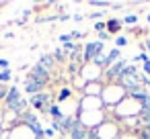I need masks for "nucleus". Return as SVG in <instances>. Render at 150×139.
I'll return each mask as SVG.
<instances>
[{"label":"nucleus","mask_w":150,"mask_h":139,"mask_svg":"<svg viewBox=\"0 0 150 139\" xmlns=\"http://www.w3.org/2000/svg\"><path fill=\"white\" fill-rule=\"evenodd\" d=\"M6 104H8V108H11V110H15V112H21V110L27 106V102L21 98V92L17 90V86H15V88H11V90L6 92Z\"/></svg>","instance_id":"nucleus-1"},{"label":"nucleus","mask_w":150,"mask_h":139,"mask_svg":"<svg viewBox=\"0 0 150 139\" xmlns=\"http://www.w3.org/2000/svg\"><path fill=\"white\" fill-rule=\"evenodd\" d=\"M103 49H105L103 41H91V43L84 47V61H93L97 55L103 53Z\"/></svg>","instance_id":"nucleus-2"},{"label":"nucleus","mask_w":150,"mask_h":139,"mask_svg":"<svg viewBox=\"0 0 150 139\" xmlns=\"http://www.w3.org/2000/svg\"><path fill=\"white\" fill-rule=\"evenodd\" d=\"M29 80H33V82H39V84H43V86H45V82L50 80V70L41 68L39 64H37V66H33V70H31V76H29Z\"/></svg>","instance_id":"nucleus-3"},{"label":"nucleus","mask_w":150,"mask_h":139,"mask_svg":"<svg viewBox=\"0 0 150 139\" xmlns=\"http://www.w3.org/2000/svg\"><path fill=\"white\" fill-rule=\"evenodd\" d=\"M70 137L72 139H88V133H86V127L80 119H74V125H72V131H70Z\"/></svg>","instance_id":"nucleus-4"},{"label":"nucleus","mask_w":150,"mask_h":139,"mask_svg":"<svg viewBox=\"0 0 150 139\" xmlns=\"http://www.w3.org/2000/svg\"><path fill=\"white\" fill-rule=\"evenodd\" d=\"M31 104L35 108H41V110H50V96L45 92H39V94L31 96Z\"/></svg>","instance_id":"nucleus-5"},{"label":"nucleus","mask_w":150,"mask_h":139,"mask_svg":"<svg viewBox=\"0 0 150 139\" xmlns=\"http://www.w3.org/2000/svg\"><path fill=\"white\" fill-rule=\"evenodd\" d=\"M123 68H125V59H119V61H115L113 66H109L107 76H109V78H119L121 72H123Z\"/></svg>","instance_id":"nucleus-6"},{"label":"nucleus","mask_w":150,"mask_h":139,"mask_svg":"<svg viewBox=\"0 0 150 139\" xmlns=\"http://www.w3.org/2000/svg\"><path fill=\"white\" fill-rule=\"evenodd\" d=\"M41 88H43V84H39V82H33V80H27L25 92H29L31 96H35V94H39V92H41Z\"/></svg>","instance_id":"nucleus-7"},{"label":"nucleus","mask_w":150,"mask_h":139,"mask_svg":"<svg viewBox=\"0 0 150 139\" xmlns=\"http://www.w3.org/2000/svg\"><path fill=\"white\" fill-rule=\"evenodd\" d=\"M107 29H109L111 33H117V31L121 29V21H115V19L109 21V23H107Z\"/></svg>","instance_id":"nucleus-8"},{"label":"nucleus","mask_w":150,"mask_h":139,"mask_svg":"<svg viewBox=\"0 0 150 139\" xmlns=\"http://www.w3.org/2000/svg\"><path fill=\"white\" fill-rule=\"evenodd\" d=\"M39 66H41V68H45V70H47V68H52V66H54V57H52V55H43V57H41V61H39Z\"/></svg>","instance_id":"nucleus-9"},{"label":"nucleus","mask_w":150,"mask_h":139,"mask_svg":"<svg viewBox=\"0 0 150 139\" xmlns=\"http://www.w3.org/2000/svg\"><path fill=\"white\" fill-rule=\"evenodd\" d=\"M140 112H142V119H144V117H150V98H148V100H146V102L142 104Z\"/></svg>","instance_id":"nucleus-10"},{"label":"nucleus","mask_w":150,"mask_h":139,"mask_svg":"<svg viewBox=\"0 0 150 139\" xmlns=\"http://www.w3.org/2000/svg\"><path fill=\"white\" fill-rule=\"evenodd\" d=\"M11 80V70H2L0 72V82H8Z\"/></svg>","instance_id":"nucleus-11"},{"label":"nucleus","mask_w":150,"mask_h":139,"mask_svg":"<svg viewBox=\"0 0 150 139\" xmlns=\"http://www.w3.org/2000/svg\"><path fill=\"white\" fill-rule=\"evenodd\" d=\"M105 29H107V25H105V23H97V25H95V31H97V33H103Z\"/></svg>","instance_id":"nucleus-12"},{"label":"nucleus","mask_w":150,"mask_h":139,"mask_svg":"<svg viewBox=\"0 0 150 139\" xmlns=\"http://www.w3.org/2000/svg\"><path fill=\"white\" fill-rule=\"evenodd\" d=\"M115 43H117V47H123V45H127V39L125 37H117Z\"/></svg>","instance_id":"nucleus-13"},{"label":"nucleus","mask_w":150,"mask_h":139,"mask_svg":"<svg viewBox=\"0 0 150 139\" xmlns=\"http://www.w3.org/2000/svg\"><path fill=\"white\" fill-rule=\"evenodd\" d=\"M136 21H138V17H136V15H127V17L123 19V23H136Z\"/></svg>","instance_id":"nucleus-14"},{"label":"nucleus","mask_w":150,"mask_h":139,"mask_svg":"<svg viewBox=\"0 0 150 139\" xmlns=\"http://www.w3.org/2000/svg\"><path fill=\"white\" fill-rule=\"evenodd\" d=\"M70 39H72V35H62V37H60V41H62L64 45H66V43H70Z\"/></svg>","instance_id":"nucleus-15"},{"label":"nucleus","mask_w":150,"mask_h":139,"mask_svg":"<svg viewBox=\"0 0 150 139\" xmlns=\"http://www.w3.org/2000/svg\"><path fill=\"white\" fill-rule=\"evenodd\" d=\"M68 96H70V90H68V88H64V90H62V94H60V100H64V98H68Z\"/></svg>","instance_id":"nucleus-16"},{"label":"nucleus","mask_w":150,"mask_h":139,"mask_svg":"<svg viewBox=\"0 0 150 139\" xmlns=\"http://www.w3.org/2000/svg\"><path fill=\"white\" fill-rule=\"evenodd\" d=\"M144 139H150V125L144 127Z\"/></svg>","instance_id":"nucleus-17"},{"label":"nucleus","mask_w":150,"mask_h":139,"mask_svg":"<svg viewBox=\"0 0 150 139\" xmlns=\"http://www.w3.org/2000/svg\"><path fill=\"white\" fill-rule=\"evenodd\" d=\"M54 55H56V57H58V59H60V61H64V51H60V49H58V51H56V53H54Z\"/></svg>","instance_id":"nucleus-18"},{"label":"nucleus","mask_w":150,"mask_h":139,"mask_svg":"<svg viewBox=\"0 0 150 139\" xmlns=\"http://www.w3.org/2000/svg\"><path fill=\"white\" fill-rule=\"evenodd\" d=\"M78 72V66L76 64H70V74H76Z\"/></svg>","instance_id":"nucleus-19"},{"label":"nucleus","mask_w":150,"mask_h":139,"mask_svg":"<svg viewBox=\"0 0 150 139\" xmlns=\"http://www.w3.org/2000/svg\"><path fill=\"white\" fill-rule=\"evenodd\" d=\"M144 72H146V74H150V59L144 64Z\"/></svg>","instance_id":"nucleus-20"},{"label":"nucleus","mask_w":150,"mask_h":139,"mask_svg":"<svg viewBox=\"0 0 150 139\" xmlns=\"http://www.w3.org/2000/svg\"><path fill=\"white\" fill-rule=\"evenodd\" d=\"M91 4H93V6H109L107 2H91Z\"/></svg>","instance_id":"nucleus-21"},{"label":"nucleus","mask_w":150,"mask_h":139,"mask_svg":"<svg viewBox=\"0 0 150 139\" xmlns=\"http://www.w3.org/2000/svg\"><path fill=\"white\" fill-rule=\"evenodd\" d=\"M107 37H109V35H107V33H105V31H103V33H99V39H101V41H105V39H107Z\"/></svg>","instance_id":"nucleus-22"},{"label":"nucleus","mask_w":150,"mask_h":139,"mask_svg":"<svg viewBox=\"0 0 150 139\" xmlns=\"http://www.w3.org/2000/svg\"><path fill=\"white\" fill-rule=\"evenodd\" d=\"M88 139H101V137H99L97 133H88Z\"/></svg>","instance_id":"nucleus-23"},{"label":"nucleus","mask_w":150,"mask_h":139,"mask_svg":"<svg viewBox=\"0 0 150 139\" xmlns=\"http://www.w3.org/2000/svg\"><path fill=\"white\" fill-rule=\"evenodd\" d=\"M0 66H2V68L6 70V66H8V61H6V59H0Z\"/></svg>","instance_id":"nucleus-24"},{"label":"nucleus","mask_w":150,"mask_h":139,"mask_svg":"<svg viewBox=\"0 0 150 139\" xmlns=\"http://www.w3.org/2000/svg\"><path fill=\"white\" fill-rule=\"evenodd\" d=\"M148 21H150V15H148Z\"/></svg>","instance_id":"nucleus-25"},{"label":"nucleus","mask_w":150,"mask_h":139,"mask_svg":"<svg viewBox=\"0 0 150 139\" xmlns=\"http://www.w3.org/2000/svg\"><path fill=\"white\" fill-rule=\"evenodd\" d=\"M45 139H47V137H45Z\"/></svg>","instance_id":"nucleus-26"}]
</instances>
